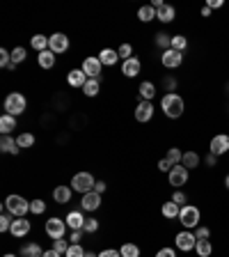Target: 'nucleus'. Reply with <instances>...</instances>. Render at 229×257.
Returning <instances> with one entry per match:
<instances>
[{
  "label": "nucleus",
  "instance_id": "41",
  "mask_svg": "<svg viewBox=\"0 0 229 257\" xmlns=\"http://www.w3.org/2000/svg\"><path fill=\"white\" fill-rule=\"evenodd\" d=\"M12 223H14V216L7 214V211H3V216H0V232L5 234V232L12 230Z\"/></svg>",
  "mask_w": 229,
  "mask_h": 257
},
{
  "label": "nucleus",
  "instance_id": "15",
  "mask_svg": "<svg viewBox=\"0 0 229 257\" xmlns=\"http://www.w3.org/2000/svg\"><path fill=\"white\" fill-rule=\"evenodd\" d=\"M30 230H32V223L28 218H14L10 234L14 236V239H23V236L30 234Z\"/></svg>",
  "mask_w": 229,
  "mask_h": 257
},
{
  "label": "nucleus",
  "instance_id": "38",
  "mask_svg": "<svg viewBox=\"0 0 229 257\" xmlns=\"http://www.w3.org/2000/svg\"><path fill=\"white\" fill-rule=\"evenodd\" d=\"M172 48L179 51V53H183V51L188 48V37L186 35H174V37H172Z\"/></svg>",
  "mask_w": 229,
  "mask_h": 257
},
{
  "label": "nucleus",
  "instance_id": "24",
  "mask_svg": "<svg viewBox=\"0 0 229 257\" xmlns=\"http://www.w3.org/2000/svg\"><path fill=\"white\" fill-rule=\"evenodd\" d=\"M99 60H101L103 67H115L119 62V53L115 48H103L101 53H99Z\"/></svg>",
  "mask_w": 229,
  "mask_h": 257
},
{
  "label": "nucleus",
  "instance_id": "10",
  "mask_svg": "<svg viewBox=\"0 0 229 257\" xmlns=\"http://www.w3.org/2000/svg\"><path fill=\"white\" fill-rule=\"evenodd\" d=\"M208 152L215 156H224L229 152V134H215L208 143Z\"/></svg>",
  "mask_w": 229,
  "mask_h": 257
},
{
  "label": "nucleus",
  "instance_id": "5",
  "mask_svg": "<svg viewBox=\"0 0 229 257\" xmlns=\"http://www.w3.org/2000/svg\"><path fill=\"white\" fill-rule=\"evenodd\" d=\"M26 106H28V101L21 92H10V94L5 96V112L7 115L19 117L21 112H26Z\"/></svg>",
  "mask_w": 229,
  "mask_h": 257
},
{
  "label": "nucleus",
  "instance_id": "7",
  "mask_svg": "<svg viewBox=\"0 0 229 257\" xmlns=\"http://www.w3.org/2000/svg\"><path fill=\"white\" fill-rule=\"evenodd\" d=\"M44 230H46V234L51 236V239H64V234H67V223H64V218H58V216H53V218H48L46 225H44Z\"/></svg>",
  "mask_w": 229,
  "mask_h": 257
},
{
  "label": "nucleus",
  "instance_id": "16",
  "mask_svg": "<svg viewBox=\"0 0 229 257\" xmlns=\"http://www.w3.org/2000/svg\"><path fill=\"white\" fill-rule=\"evenodd\" d=\"M99 207H101V195L96 191H90L80 198V209H83V211H96Z\"/></svg>",
  "mask_w": 229,
  "mask_h": 257
},
{
  "label": "nucleus",
  "instance_id": "40",
  "mask_svg": "<svg viewBox=\"0 0 229 257\" xmlns=\"http://www.w3.org/2000/svg\"><path fill=\"white\" fill-rule=\"evenodd\" d=\"M117 53H119V60H122V62H126V60L133 58V46H131L128 42H124L122 46L117 48Z\"/></svg>",
  "mask_w": 229,
  "mask_h": 257
},
{
  "label": "nucleus",
  "instance_id": "21",
  "mask_svg": "<svg viewBox=\"0 0 229 257\" xmlns=\"http://www.w3.org/2000/svg\"><path fill=\"white\" fill-rule=\"evenodd\" d=\"M199 163H202V156H199L195 150L183 152V159H181V166L183 168H188V170H197Z\"/></svg>",
  "mask_w": 229,
  "mask_h": 257
},
{
  "label": "nucleus",
  "instance_id": "31",
  "mask_svg": "<svg viewBox=\"0 0 229 257\" xmlns=\"http://www.w3.org/2000/svg\"><path fill=\"white\" fill-rule=\"evenodd\" d=\"M99 90H101V83H99V78H87L85 87H83V94L92 99V96L99 94Z\"/></svg>",
  "mask_w": 229,
  "mask_h": 257
},
{
  "label": "nucleus",
  "instance_id": "53",
  "mask_svg": "<svg viewBox=\"0 0 229 257\" xmlns=\"http://www.w3.org/2000/svg\"><path fill=\"white\" fill-rule=\"evenodd\" d=\"M172 168H174V166H172L167 159H160V161H158V170H160V172H170Z\"/></svg>",
  "mask_w": 229,
  "mask_h": 257
},
{
  "label": "nucleus",
  "instance_id": "13",
  "mask_svg": "<svg viewBox=\"0 0 229 257\" xmlns=\"http://www.w3.org/2000/svg\"><path fill=\"white\" fill-rule=\"evenodd\" d=\"M85 214H83V209H74V211H69V214L64 216V223H67V227H69L71 232L74 230H85Z\"/></svg>",
  "mask_w": 229,
  "mask_h": 257
},
{
  "label": "nucleus",
  "instance_id": "45",
  "mask_svg": "<svg viewBox=\"0 0 229 257\" xmlns=\"http://www.w3.org/2000/svg\"><path fill=\"white\" fill-rule=\"evenodd\" d=\"M53 250H58L60 255H64V252L69 250V241L67 239H55L53 241Z\"/></svg>",
  "mask_w": 229,
  "mask_h": 257
},
{
  "label": "nucleus",
  "instance_id": "4",
  "mask_svg": "<svg viewBox=\"0 0 229 257\" xmlns=\"http://www.w3.org/2000/svg\"><path fill=\"white\" fill-rule=\"evenodd\" d=\"M94 186H96V179L92 172H76V175L71 177V188H74L76 193H80V195L94 191Z\"/></svg>",
  "mask_w": 229,
  "mask_h": 257
},
{
  "label": "nucleus",
  "instance_id": "59",
  "mask_svg": "<svg viewBox=\"0 0 229 257\" xmlns=\"http://www.w3.org/2000/svg\"><path fill=\"white\" fill-rule=\"evenodd\" d=\"M224 188H227V191H229V175L224 177Z\"/></svg>",
  "mask_w": 229,
  "mask_h": 257
},
{
  "label": "nucleus",
  "instance_id": "37",
  "mask_svg": "<svg viewBox=\"0 0 229 257\" xmlns=\"http://www.w3.org/2000/svg\"><path fill=\"white\" fill-rule=\"evenodd\" d=\"M119 252H122V257H140V246L138 243H124L122 248H119Z\"/></svg>",
  "mask_w": 229,
  "mask_h": 257
},
{
  "label": "nucleus",
  "instance_id": "35",
  "mask_svg": "<svg viewBox=\"0 0 229 257\" xmlns=\"http://www.w3.org/2000/svg\"><path fill=\"white\" fill-rule=\"evenodd\" d=\"M21 255H23V257H32V255L42 257L44 250H42V246H39V243H35V241H32V243H26V246L21 248Z\"/></svg>",
  "mask_w": 229,
  "mask_h": 257
},
{
  "label": "nucleus",
  "instance_id": "44",
  "mask_svg": "<svg viewBox=\"0 0 229 257\" xmlns=\"http://www.w3.org/2000/svg\"><path fill=\"white\" fill-rule=\"evenodd\" d=\"M172 202H176L179 207H183V204H188V195L181 191V188H174V193H172Z\"/></svg>",
  "mask_w": 229,
  "mask_h": 257
},
{
  "label": "nucleus",
  "instance_id": "1",
  "mask_svg": "<svg viewBox=\"0 0 229 257\" xmlns=\"http://www.w3.org/2000/svg\"><path fill=\"white\" fill-rule=\"evenodd\" d=\"M160 108L165 112V117L170 119H179L186 112V101H183V96L179 92H170V94H163L160 99Z\"/></svg>",
  "mask_w": 229,
  "mask_h": 257
},
{
  "label": "nucleus",
  "instance_id": "23",
  "mask_svg": "<svg viewBox=\"0 0 229 257\" xmlns=\"http://www.w3.org/2000/svg\"><path fill=\"white\" fill-rule=\"evenodd\" d=\"M0 152H3V154H19L21 147H19V143H16L12 136H3V138H0Z\"/></svg>",
  "mask_w": 229,
  "mask_h": 257
},
{
  "label": "nucleus",
  "instance_id": "54",
  "mask_svg": "<svg viewBox=\"0 0 229 257\" xmlns=\"http://www.w3.org/2000/svg\"><path fill=\"white\" fill-rule=\"evenodd\" d=\"M165 92L170 94V92H176V80L174 78H165Z\"/></svg>",
  "mask_w": 229,
  "mask_h": 257
},
{
  "label": "nucleus",
  "instance_id": "14",
  "mask_svg": "<svg viewBox=\"0 0 229 257\" xmlns=\"http://www.w3.org/2000/svg\"><path fill=\"white\" fill-rule=\"evenodd\" d=\"M133 115H135V122H140V124L151 122V117H154V103L151 101H138Z\"/></svg>",
  "mask_w": 229,
  "mask_h": 257
},
{
  "label": "nucleus",
  "instance_id": "49",
  "mask_svg": "<svg viewBox=\"0 0 229 257\" xmlns=\"http://www.w3.org/2000/svg\"><path fill=\"white\" fill-rule=\"evenodd\" d=\"M85 234H87L85 230H74V232H71V236H69V241H71V243H80V241L85 239Z\"/></svg>",
  "mask_w": 229,
  "mask_h": 257
},
{
  "label": "nucleus",
  "instance_id": "39",
  "mask_svg": "<svg viewBox=\"0 0 229 257\" xmlns=\"http://www.w3.org/2000/svg\"><path fill=\"white\" fill-rule=\"evenodd\" d=\"M26 58H28V51L23 46H16L14 51H12V62H14L16 67H19L21 62H26Z\"/></svg>",
  "mask_w": 229,
  "mask_h": 257
},
{
  "label": "nucleus",
  "instance_id": "47",
  "mask_svg": "<svg viewBox=\"0 0 229 257\" xmlns=\"http://www.w3.org/2000/svg\"><path fill=\"white\" fill-rule=\"evenodd\" d=\"M85 232H87V234H94V232H99V220H96V218H87L85 220Z\"/></svg>",
  "mask_w": 229,
  "mask_h": 257
},
{
  "label": "nucleus",
  "instance_id": "48",
  "mask_svg": "<svg viewBox=\"0 0 229 257\" xmlns=\"http://www.w3.org/2000/svg\"><path fill=\"white\" fill-rule=\"evenodd\" d=\"M195 236H197V239H208L211 230H208L206 225H199V227H195Z\"/></svg>",
  "mask_w": 229,
  "mask_h": 257
},
{
  "label": "nucleus",
  "instance_id": "17",
  "mask_svg": "<svg viewBox=\"0 0 229 257\" xmlns=\"http://www.w3.org/2000/svg\"><path fill=\"white\" fill-rule=\"evenodd\" d=\"M140 71H142V62H140L135 55L131 60H126V62H122V74L126 76V78H135Z\"/></svg>",
  "mask_w": 229,
  "mask_h": 257
},
{
  "label": "nucleus",
  "instance_id": "12",
  "mask_svg": "<svg viewBox=\"0 0 229 257\" xmlns=\"http://www.w3.org/2000/svg\"><path fill=\"white\" fill-rule=\"evenodd\" d=\"M160 64H163L165 69H179V67L183 64V53H179V51H174V48L163 51V55H160Z\"/></svg>",
  "mask_w": 229,
  "mask_h": 257
},
{
  "label": "nucleus",
  "instance_id": "30",
  "mask_svg": "<svg viewBox=\"0 0 229 257\" xmlns=\"http://www.w3.org/2000/svg\"><path fill=\"white\" fill-rule=\"evenodd\" d=\"M138 19L142 23H149V21H156V10L151 5H142L138 10Z\"/></svg>",
  "mask_w": 229,
  "mask_h": 257
},
{
  "label": "nucleus",
  "instance_id": "58",
  "mask_svg": "<svg viewBox=\"0 0 229 257\" xmlns=\"http://www.w3.org/2000/svg\"><path fill=\"white\" fill-rule=\"evenodd\" d=\"M85 257H99V255H96V252H92V250H87V252H85Z\"/></svg>",
  "mask_w": 229,
  "mask_h": 257
},
{
  "label": "nucleus",
  "instance_id": "3",
  "mask_svg": "<svg viewBox=\"0 0 229 257\" xmlns=\"http://www.w3.org/2000/svg\"><path fill=\"white\" fill-rule=\"evenodd\" d=\"M199 220H202V211H199L197 204H183L181 211H179V223L183 225V230L199 227Z\"/></svg>",
  "mask_w": 229,
  "mask_h": 257
},
{
  "label": "nucleus",
  "instance_id": "51",
  "mask_svg": "<svg viewBox=\"0 0 229 257\" xmlns=\"http://www.w3.org/2000/svg\"><path fill=\"white\" fill-rule=\"evenodd\" d=\"M206 7L211 12H213V10H222V7H224V0H206Z\"/></svg>",
  "mask_w": 229,
  "mask_h": 257
},
{
  "label": "nucleus",
  "instance_id": "9",
  "mask_svg": "<svg viewBox=\"0 0 229 257\" xmlns=\"http://www.w3.org/2000/svg\"><path fill=\"white\" fill-rule=\"evenodd\" d=\"M69 46H71V42H69V37H67L64 32H55V35H51V37H48V48H51L55 55L67 53V51H69Z\"/></svg>",
  "mask_w": 229,
  "mask_h": 257
},
{
  "label": "nucleus",
  "instance_id": "18",
  "mask_svg": "<svg viewBox=\"0 0 229 257\" xmlns=\"http://www.w3.org/2000/svg\"><path fill=\"white\" fill-rule=\"evenodd\" d=\"M156 85L151 83V80H142L140 83V87H138V101H151L156 96Z\"/></svg>",
  "mask_w": 229,
  "mask_h": 257
},
{
  "label": "nucleus",
  "instance_id": "29",
  "mask_svg": "<svg viewBox=\"0 0 229 257\" xmlns=\"http://www.w3.org/2000/svg\"><path fill=\"white\" fill-rule=\"evenodd\" d=\"M16 143H19V147H21V150H32V147H35V143H37V138L26 131V134L16 136Z\"/></svg>",
  "mask_w": 229,
  "mask_h": 257
},
{
  "label": "nucleus",
  "instance_id": "43",
  "mask_svg": "<svg viewBox=\"0 0 229 257\" xmlns=\"http://www.w3.org/2000/svg\"><path fill=\"white\" fill-rule=\"evenodd\" d=\"M64 257H85V248L80 246V243H71L69 250L64 252Z\"/></svg>",
  "mask_w": 229,
  "mask_h": 257
},
{
  "label": "nucleus",
  "instance_id": "11",
  "mask_svg": "<svg viewBox=\"0 0 229 257\" xmlns=\"http://www.w3.org/2000/svg\"><path fill=\"white\" fill-rule=\"evenodd\" d=\"M80 69L85 71L87 78H99L101 76V69H103V64L99 58H94V55H87L85 60H83V64H80Z\"/></svg>",
  "mask_w": 229,
  "mask_h": 257
},
{
  "label": "nucleus",
  "instance_id": "25",
  "mask_svg": "<svg viewBox=\"0 0 229 257\" xmlns=\"http://www.w3.org/2000/svg\"><path fill=\"white\" fill-rule=\"evenodd\" d=\"M179 211H181V207L176 202H163L160 204V214H163V218H167V220H174V218H179Z\"/></svg>",
  "mask_w": 229,
  "mask_h": 257
},
{
  "label": "nucleus",
  "instance_id": "46",
  "mask_svg": "<svg viewBox=\"0 0 229 257\" xmlns=\"http://www.w3.org/2000/svg\"><path fill=\"white\" fill-rule=\"evenodd\" d=\"M156 257H179V252H176V248H172V246H163L158 252H156Z\"/></svg>",
  "mask_w": 229,
  "mask_h": 257
},
{
  "label": "nucleus",
  "instance_id": "33",
  "mask_svg": "<svg viewBox=\"0 0 229 257\" xmlns=\"http://www.w3.org/2000/svg\"><path fill=\"white\" fill-rule=\"evenodd\" d=\"M154 44L158 48H163V51H170L172 48V37L167 35V32H158V35L154 37Z\"/></svg>",
  "mask_w": 229,
  "mask_h": 257
},
{
  "label": "nucleus",
  "instance_id": "57",
  "mask_svg": "<svg viewBox=\"0 0 229 257\" xmlns=\"http://www.w3.org/2000/svg\"><path fill=\"white\" fill-rule=\"evenodd\" d=\"M199 14H202V16H204V19H208V16H211V10H208V7H206V5H204V7H202V12H199Z\"/></svg>",
  "mask_w": 229,
  "mask_h": 257
},
{
  "label": "nucleus",
  "instance_id": "32",
  "mask_svg": "<svg viewBox=\"0 0 229 257\" xmlns=\"http://www.w3.org/2000/svg\"><path fill=\"white\" fill-rule=\"evenodd\" d=\"M30 46L35 48V51H48V37L46 35H35V37H30Z\"/></svg>",
  "mask_w": 229,
  "mask_h": 257
},
{
  "label": "nucleus",
  "instance_id": "34",
  "mask_svg": "<svg viewBox=\"0 0 229 257\" xmlns=\"http://www.w3.org/2000/svg\"><path fill=\"white\" fill-rule=\"evenodd\" d=\"M0 67L3 69H16V64L12 62V51H7V48H0Z\"/></svg>",
  "mask_w": 229,
  "mask_h": 257
},
{
  "label": "nucleus",
  "instance_id": "19",
  "mask_svg": "<svg viewBox=\"0 0 229 257\" xmlns=\"http://www.w3.org/2000/svg\"><path fill=\"white\" fill-rule=\"evenodd\" d=\"M71 195H74V188H71V186H64V184H60V186L53 188V200L58 204L71 202Z\"/></svg>",
  "mask_w": 229,
  "mask_h": 257
},
{
  "label": "nucleus",
  "instance_id": "50",
  "mask_svg": "<svg viewBox=\"0 0 229 257\" xmlns=\"http://www.w3.org/2000/svg\"><path fill=\"white\" fill-rule=\"evenodd\" d=\"M204 163H206V168H215V166H218V156L208 152V154L204 156Z\"/></svg>",
  "mask_w": 229,
  "mask_h": 257
},
{
  "label": "nucleus",
  "instance_id": "28",
  "mask_svg": "<svg viewBox=\"0 0 229 257\" xmlns=\"http://www.w3.org/2000/svg\"><path fill=\"white\" fill-rule=\"evenodd\" d=\"M197 257H211L213 255V243L208 239H197V246H195Z\"/></svg>",
  "mask_w": 229,
  "mask_h": 257
},
{
  "label": "nucleus",
  "instance_id": "26",
  "mask_svg": "<svg viewBox=\"0 0 229 257\" xmlns=\"http://www.w3.org/2000/svg\"><path fill=\"white\" fill-rule=\"evenodd\" d=\"M16 124H19V122H16L14 115H7V112H5V115H0V134L10 136L12 131L16 128Z\"/></svg>",
  "mask_w": 229,
  "mask_h": 257
},
{
  "label": "nucleus",
  "instance_id": "36",
  "mask_svg": "<svg viewBox=\"0 0 229 257\" xmlns=\"http://www.w3.org/2000/svg\"><path fill=\"white\" fill-rule=\"evenodd\" d=\"M165 159L170 161L172 166H181V159H183V152L179 150V147H170L165 154Z\"/></svg>",
  "mask_w": 229,
  "mask_h": 257
},
{
  "label": "nucleus",
  "instance_id": "52",
  "mask_svg": "<svg viewBox=\"0 0 229 257\" xmlns=\"http://www.w3.org/2000/svg\"><path fill=\"white\" fill-rule=\"evenodd\" d=\"M99 257H122V252L115 250V248H106V250L99 252Z\"/></svg>",
  "mask_w": 229,
  "mask_h": 257
},
{
  "label": "nucleus",
  "instance_id": "27",
  "mask_svg": "<svg viewBox=\"0 0 229 257\" xmlns=\"http://www.w3.org/2000/svg\"><path fill=\"white\" fill-rule=\"evenodd\" d=\"M37 62L42 69H53L55 67V53L48 48V51H42V53L37 55Z\"/></svg>",
  "mask_w": 229,
  "mask_h": 257
},
{
  "label": "nucleus",
  "instance_id": "22",
  "mask_svg": "<svg viewBox=\"0 0 229 257\" xmlns=\"http://www.w3.org/2000/svg\"><path fill=\"white\" fill-rule=\"evenodd\" d=\"M176 19V10L172 5H163L160 10H156V21H160V23H172Z\"/></svg>",
  "mask_w": 229,
  "mask_h": 257
},
{
  "label": "nucleus",
  "instance_id": "20",
  "mask_svg": "<svg viewBox=\"0 0 229 257\" xmlns=\"http://www.w3.org/2000/svg\"><path fill=\"white\" fill-rule=\"evenodd\" d=\"M67 83H69V87H85V83H87V76H85V71L83 69H71L69 74H67Z\"/></svg>",
  "mask_w": 229,
  "mask_h": 257
},
{
  "label": "nucleus",
  "instance_id": "55",
  "mask_svg": "<svg viewBox=\"0 0 229 257\" xmlns=\"http://www.w3.org/2000/svg\"><path fill=\"white\" fill-rule=\"evenodd\" d=\"M94 191H96V193H99V195H103V193H106V191H108V184H106V182H96Z\"/></svg>",
  "mask_w": 229,
  "mask_h": 257
},
{
  "label": "nucleus",
  "instance_id": "42",
  "mask_svg": "<svg viewBox=\"0 0 229 257\" xmlns=\"http://www.w3.org/2000/svg\"><path fill=\"white\" fill-rule=\"evenodd\" d=\"M30 214H35V216H42V214H46V202L44 200H32L30 202Z\"/></svg>",
  "mask_w": 229,
  "mask_h": 257
},
{
  "label": "nucleus",
  "instance_id": "60",
  "mask_svg": "<svg viewBox=\"0 0 229 257\" xmlns=\"http://www.w3.org/2000/svg\"><path fill=\"white\" fill-rule=\"evenodd\" d=\"M3 257H16V255H14V252H7V255H3Z\"/></svg>",
  "mask_w": 229,
  "mask_h": 257
},
{
  "label": "nucleus",
  "instance_id": "6",
  "mask_svg": "<svg viewBox=\"0 0 229 257\" xmlns=\"http://www.w3.org/2000/svg\"><path fill=\"white\" fill-rule=\"evenodd\" d=\"M195 246H197V236H195V232H190V230L176 232V236H174V248L176 250L192 252L195 250Z\"/></svg>",
  "mask_w": 229,
  "mask_h": 257
},
{
  "label": "nucleus",
  "instance_id": "8",
  "mask_svg": "<svg viewBox=\"0 0 229 257\" xmlns=\"http://www.w3.org/2000/svg\"><path fill=\"white\" fill-rule=\"evenodd\" d=\"M188 177H190V170L183 166H174L170 172H167V184L172 188H183L188 184Z\"/></svg>",
  "mask_w": 229,
  "mask_h": 257
},
{
  "label": "nucleus",
  "instance_id": "56",
  "mask_svg": "<svg viewBox=\"0 0 229 257\" xmlns=\"http://www.w3.org/2000/svg\"><path fill=\"white\" fill-rule=\"evenodd\" d=\"M42 257H64V255H60L58 250H53V248H51V250H44Z\"/></svg>",
  "mask_w": 229,
  "mask_h": 257
},
{
  "label": "nucleus",
  "instance_id": "2",
  "mask_svg": "<svg viewBox=\"0 0 229 257\" xmlns=\"http://www.w3.org/2000/svg\"><path fill=\"white\" fill-rule=\"evenodd\" d=\"M3 209H5L7 214L14 216V218H26V214L30 211V202L23 195H7Z\"/></svg>",
  "mask_w": 229,
  "mask_h": 257
},
{
  "label": "nucleus",
  "instance_id": "61",
  "mask_svg": "<svg viewBox=\"0 0 229 257\" xmlns=\"http://www.w3.org/2000/svg\"><path fill=\"white\" fill-rule=\"evenodd\" d=\"M32 257H37V255H32Z\"/></svg>",
  "mask_w": 229,
  "mask_h": 257
}]
</instances>
